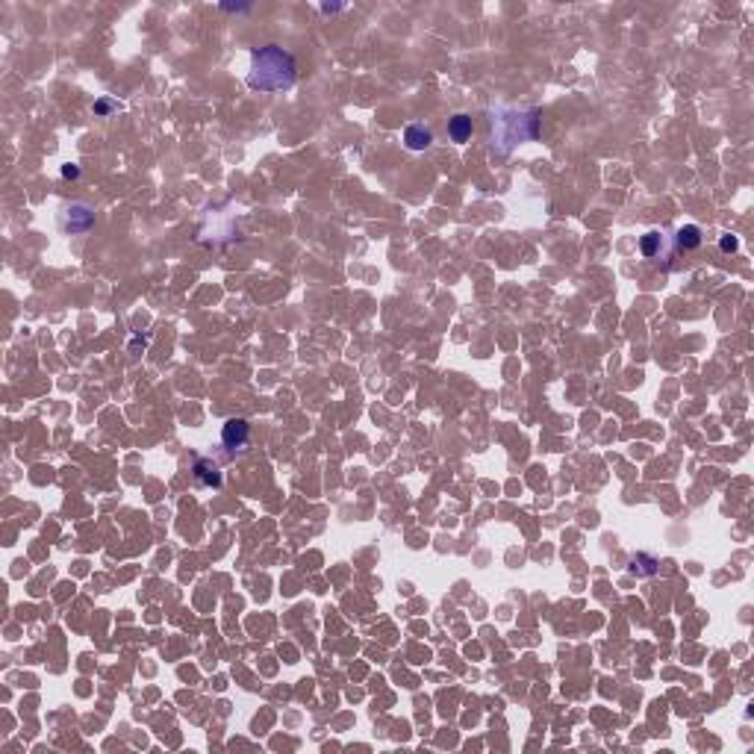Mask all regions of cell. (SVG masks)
<instances>
[{"label": "cell", "instance_id": "cell-3", "mask_svg": "<svg viewBox=\"0 0 754 754\" xmlns=\"http://www.w3.org/2000/svg\"><path fill=\"white\" fill-rule=\"evenodd\" d=\"M248 439H251V424L248 419H230L224 422L222 427V442L227 451H242L248 445Z\"/></svg>", "mask_w": 754, "mask_h": 754}, {"label": "cell", "instance_id": "cell-13", "mask_svg": "<svg viewBox=\"0 0 754 754\" xmlns=\"http://www.w3.org/2000/svg\"><path fill=\"white\" fill-rule=\"evenodd\" d=\"M109 109H112V100H98V103H95V112H98V115H107Z\"/></svg>", "mask_w": 754, "mask_h": 754}, {"label": "cell", "instance_id": "cell-4", "mask_svg": "<svg viewBox=\"0 0 754 754\" xmlns=\"http://www.w3.org/2000/svg\"><path fill=\"white\" fill-rule=\"evenodd\" d=\"M195 481H198L201 486H210V490H218V486H222V472H218V466L213 460H206V457H201V460H195Z\"/></svg>", "mask_w": 754, "mask_h": 754}, {"label": "cell", "instance_id": "cell-14", "mask_svg": "<svg viewBox=\"0 0 754 754\" xmlns=\"http://www.w3.org/2000/svg\"><path fill=\"white\" fill-rule=\"evenodd\" d=\"M345 6H339V3H321V12L324 15H333V12H342Z\"/></svg>", "mask_w": 754, "mask_h": 754}, {"label": "cell", "instance_id": "cell-1", "mask_svg": "<svg viewBox=\"0 0 754 754\" xmlns=\"http://www.w3.org/2000/svg\"><path fill=\"white\" fill-rule=\"evenodd\" d=\"M298 80V60L280 44H262L251 51L248 86L253 91H286Z\"/></svg>", "mask_w": 754, "mask_h": 754}, {"label": "cell", "instance_id": "cell-12", "mask_svg": "<svg viewBox=\"0 0 754 754\" xmlns=\"http://www.w3.org/2000/svg\"><path fill=\"white\" fill-rule=\"evenodd\" d=\"M224 12H251V6L248 3H222Z\"/></svg>", "mask_w": 754, "mask_h": 754}, {"label": "cell", "instance_id": "cell-8", "mask_svg": "<svg viewBox=\"0 0 754 754\" xmlns=\"http://www.w3.org/2000/svg\"><path fill=\"white\" fill-rule=\"evenodd\" d=\"M628 572L636 575V577H648V575L657 572V560L652 554H634L628 560Z\"/></svg>", "mask_w": 754, "mask_h": 754}, {"label": "cell", "instance_id": "cell-6", "mask_svg": "<svg viewBox=\"0 0 754 754\" xmlns=\"http://www.w3.org/2000/svg\"><path fill=\"white\" fill-rule=\"evenodd\" d=\"M472 130H474V124H472V115H466V112H457L454 118L448 121V138L454 145H466L472 138Z\"/></svg>", "mask_w": 754, "mask_h": 754}, {"label": "cell", "instance_id": "cell-2", "mask_svg": "<svg viewBox=\"0 0 754 754\" xmlns=\"http://www.w3.org/2000/svg\"><path fill=\"white\" fill-rule=\"evenodd\" d=\"M95 227V210L89 204H68L62 210V230L68 236H83Z\"/></svg>", "mask_w": 754, "mask_h": 754}, {"label": "cell", "instance_id": "cell-9", "mask_svg": "<svg viewBox=\"0 0 754 754\" xmlns=\"http://www.w3.org/2000/svg\"><path fill=\"white\" fill-rule=\"evenodd\" d=\"M640 251L645 253L648 260L660 257V251H663V233H657V230H652V233H645V236L640 239Z\"/></svg>", "mask_w": 754, "mask_h": 754}, {"label": "cell", "instance_id": "cell-11", "mask_svg": "<svg viewBox=\"0 0 754 754\" xmlns=\"http://www.w3.org/2000/svg\"><path fill=\"white\" fill-rule=\"evenodd\" d=\"M62 177H65V180H77V177H80V165H71V162H68V165H62Z\"/></svg>", "mask_w": 754, "mask_h": 754}, {"label": "cell", "instance_id": "cell-10", "mask_svg": "<svg viewBox=\"0 0 754 754\" xmlns=\"http://www.w3.org/2000/svg\"><path fill=\"white\" fill-rule=\"evenodd\" d=\"M737 248H739V239H737V236L725 233L722 239H719V251H722V253H734Z\"/></svg>", "mask_w": 754, "mask_h": 754}, {"label": "cell", "instance_id": "cell-5", "mask_svg": "<svg viewBox=\"0 0 754 754\" xmlns=\"http://www.w3.org/2000/svg\"><path fill=\"white\" fill-rule=\"evenodd\" d=\"M404 145L410 150H427L433 145V130L424 124H410L407 130H404Z\"/></svg>", "mask_w": 754, "mask_h": 754}, {"label": "cell", "instance_id": "cell-7", "mask_svg": "<svg viewBox=\"0 0 754 754\" xmlns=\"http://www.w3.org/2000/svg\"><path fill=\"white\" fill-rule=\"evenodd\" d=\"M701 245V227L699 224H683L678 227V233H675V248L683 251V253H690Z\"/></svg>", "mask_w": 754, "mask_h": 754}]
</instances>
